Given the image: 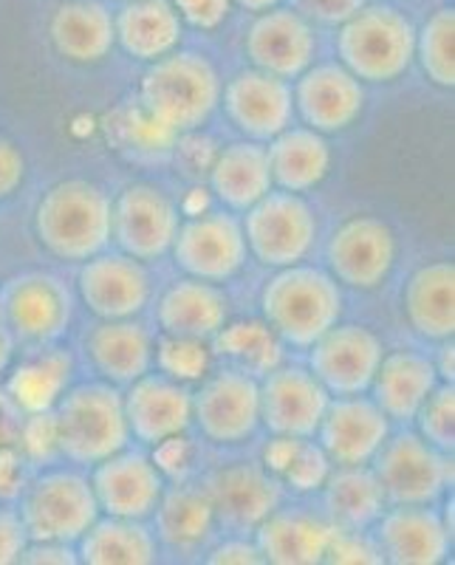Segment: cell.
<instances>
[{
    "instance_id": "cell-16",
    "label": "cell",
    "mask_w": 455,
    "mask_h": 565,
    "mask_svg": "<svg viewBox=\"0 0 455 565\" xmlns=\"http://www.w3.org/2000/svg\"><path fill=\"white\" fill-rule=\"evenodd\" d=\"M77 291L97 320H134L150 300V275L125 252H99L80 266Z\"/></svg>"
},
{
    "instance_id": "cell-13",
    "label": "cell",
    "mask_w": 455,
    "mask_h": 565,
    "mask_svg": "<svg viewBox=\"0 0 455 565\" xmlns=\"http://www.w3.org/2000/svg\"><path fill=\"white\" fill-rule=\"evenodd\" d=\"M396 264V235L382 218L357 215L328 241L331 277L348 289L371 291L391 277Z\"/></svg>"
},
{
    "instance_id": "cell-7",
    "label": "cell",
    "mask_w": 455,
    "mask_h": 565,
    "mask_svg": "<svg viewBox=\"0 0 455 565\" xmlns=\"http://www.w3.org/2000/svg\"><path fill=\"white\" fill-rule=\"evenodd\" d=\"M74 295L54 271H20L0 282V322L12 342L52 345L68 331Z\"/></svg>"
},
{
    "instance_id": "cell-53",
    "label": "cell",
    "mask_w": 455,
    "mask_h": 565,
    "mask_svg": "<svg viewBox=\"0 0 455 565\" xmlns=\"http://www.w3.org/2000/svg\"><path fill=\"white\" fill-rule=\"evenodd\" d=\"M453 360H455L453 342L444 340L442 360L436 362V373H438V380H442V382H453V380H455V365H453Z\"/></svg>"
},
{
    "instance_id": "cell-52",
    "label": "cell",
    "mask_w": 455,
    "mask_h": 565,
    "mask_svg": "<svg viewBox=\"0 0 455 565\" xmlns=\"http://www.w3.org/2000/svg\"><path fill=\"white\" fill-rule=\"evenodd\" d=\"M20 411L12 405V398L0 393V450L20 438Z\"/></svg>"
},
{
    "instance_id": "cell-39",
    "label": "cell",
    "mask_w": 455,
    "mask_h": 565,
    "mask_svg": "<svg viewBox=\"0 0 455 565\" xmlns=\"http://www.w3.org/2000/svg\"><path fill=\"white\" fill-rule=\"evenodd\" d=\"M427 79L438 88H453L455 85V12L453 9H438L433 18L416 32V54Z\"/></svg>"
},
{
    "instance_id": "cell-46",
    "label": "cell",
    "mask_w": 455,
    "mask_h": 565,
    "mask_svg": "<svg viewBox=\"0 0 455 565\" xmlns=\"http://www.w3.org/2000/svg\"><path fill=\"white\" fill-rule=\"evenodd\" d=\"M362 7H366V0H297V12L303 18L326 23V26H340Z\"/></svg>"
},
{
    "instance_id": "cell-35",
    "label": "cell",
    "mask_w": 455,
    "mask_h": 565,
    "mask_svg": "<svg viewBox=\"0 0 455 565\" xmlns=\"http://www.w3.org/2000/svg\"><path fill=\"white\" fill-rule=\"evenodd\" d=\"M77 559L85 565H150L159 559V543L145 521L105 514L77 540Z\"/></svg>"
},
{
    "instance_id": "cell-30",
    "label": "cell",
    "mask_w": 455,
    "mask_h": 565,
    "mask_svg": "<svg viewBox=\"0 0 455 565\" xmlns=\"http://www.w3.org/2000/svg\"><path fill=\"white\" fill-rule=\"evenodd\" d=\"M52 43L68 63H103L116 43L114 14L99 0H68L52 18Z\"/></svg>"
},
{
    "instance_id": "cell-47",
    "label": "cell",
    "mask_w": 455,
    "mask_h": 565,
    "mask_svg": "<svg viewBox=\"0 0 455 565\" xmlns=\"http://www.w3.org/2000/svg\"><path fill=\"white\" fill-rule=\"evenodd\" d=\"M29 534L23 529L18 509L0 507V565L20 563V554L27 548Z\"/></svg>"
},
{
    "instance_id": "cell-11",
    "label": "cell",
    "mask_w": 455,
    "mask_h": 565,
    "mask_svg": "<svg viewBox=\"0 0 455 565\" xmlns=\"http://www.w3.org/2000/svg\"><path fill=\"white\" fill-rule=\"evenodd\" d=\"M385 356V345L371 328L337 322L311 342L308 371L315 373L331 396H359L371 391L373 373Z\"/></svg>"
},
{
    "instance_id": "cell-20",
    "label": "cell",
    "mask_w": 455,
    "mask_h": 565,
    "mask_svg": "<svg viewBox=\"0 0 455 565\" xmlns=\"http://www.w3.org/2000/svg\"><path fill=\"white\" fill-rule=\"evenodd\" d=\"M315 29L297 9H266L246 34V57L252 68L272 77L297 79L315 63Z\"/></svg>"
},
{
    "instance_id": "cell-51",
    "label": "cell",
    "mask_w": 455,
    "mask_h": 565,
    "mask_svg": "<svg viewBox=\"0 0 455 565\" xmlns=\"http://www.w3.org/2000/svg\"><path fill=\"white\" fill-rule=\"evenodd\" d=\"M20 563H57V565H71L80 563L77 552L68 546V543H49V540H29L23 554H20Z\"/></svg>"
},
{
    "instance_id": "cell-42",
    "label": "cell",
    "mask_w": 455,
    "mask_h": 565,
    "mask_svg": "<svg viewBox=\"0 0 455 565\" xmlns=\"http://www.w3.org/2000/svg\"><path fill=\"white\" fill-rule=\"evenodd\" d=\"M156 362L161 373L176 382H193L204 380L207 367H210V348L204 340H184V337H161L156 348Z\"/></svg>"
},
{
    "instance_id": "cell-12",
    "label": "cell",
    "mask_w": 455,
    "mask_h": 565,
    "mask_svg": "<svg viewBox=\"0 0 455 565\" xmlns=\"http://www.w3.org/2000/svg\"><path fill=\"white\" fill-rule=\"evenodd\" d=\"M170 252L181 271L207 282H224L235 277L250 255L244 226L224 210L179 224Z\"/></svg>"
},
{
    "instance_id": "cell-34",
    "label": "cell",
    "mask_w": 455,
    "mask_h": 565,
    "mask_svg": "<svg viewBox=\"0 0 455 565\" xmlns=\"http://www.w3.org/2000/svg\"><path fill=\"white\" fill-rule=\"evenodd\" d=\"M269 173L286 193L315 190L331 170V148L326 136L311 128H286L269 139L266 148Z\"/></svg>"
},
{
    "instance_id": "cell-41",
    "label": "cell",
    "mask_w": 455,
    "mask_h": 565,
    "mask_svg": "<svg viewBox=\"0 0 455 565\" xmlns=\"http://www.w3.org/2000/svg\"><path fill=\"white\" fill-rule=\"evenodd\" d=\"M419 436L436 450L453 456L455 447V387L453 382H438L436 391L424 398V405L413 416Z\"/></svg>"
},
{
    "instance_id": "cell-29",
    "label": "cell",
    "mask_w": 455,
    "mask_h": 565,
    "mask_svg": "<svg viewBox=\"0 0 455 565\" xmlns=\"http://www.w3.org/2000/svg\"><path fill=\"white\" fill-rule=\"evenodd\" d=\"M404 315L424 340L444 342L455 334V266L436 260L416 269L404 286Z\"/></svg>"
},
{
    "instance_id": "cell-9",
    "label": "cell",
    "mask_w": 455,
    "mask_h": 565,
    "mask_svg": "<svg viewBox=\"0 0 455 565\" xmlns=\"http://www.w3.org/2000/svg\"><path fill=\"white\" fill-rule=\"evenodd\" d=\"M246 249L263 266L283 269L300 264L311 252L317 238L315 210L300 199V193H269L246 210L244 218Z\"/></svg>"
},
{
    "instance_id": "cell-24",
    "label": "cell",
    "mask_w": 455,
    "mask_h": 565,
    "mask_svg": "<svg viewBox=\"0 0 455 565\" xmlns=\"http://www.w3.org/2000/svg\"><path fill=\"white\" fill-rule=\"evenodd\" d=\"M382 563L393 565H438L449 557L453 534L444 526L442 514L430 507H393L373 523Z\"/></svg>"
},
{
    "instance_id": "cell-10",
    "label": "cell",
    "mask_w": 455,
    "mask_h": 565,
    "mask_svg": "<svg viewBox=\"0 0 455 565\" xmlns=\"http://www.w3.org/2000/svg\"><path fill=\"white\" fill-rule=\"evenodd\" d=\"M179 206L156 184H130L110 204V241L136 260L167 255L179 232Z\"/></svg>"
},
{
    "instance_id": "cell-4",
    "label": "cell",
    "mask_w": 455,
    "mask_h": 565,
    "mask_svg": "<svg viewBox=\"0 0 455 565\" xmlns=\"http://www.w3.org/2000/svg\"><path fill=\"white\" fill-rule=\"evenodd\" d=\"M52 422L57 452L80 467H94L130 441L123 393L110 382H85L60 393Z\"/></svg>"
},
{
    "instance_id": "cell-49",
    "label": "cell",
    "mask_w": 455,
    "mask_h": 565,
    "mask_svg": "<svg viewBox=\"0 0 455 565\" xmlns=\"http://www.w3.org/2000/svg\"><path fill=\"white\" fill-rule=\"evenodd\" d=\"M207 563L210 565H230V563L232 565H257V563H263V557H261V552H257L255 540L250 543V540H244V537H230L207 554Z\"/></svg>"
},
{
    "instance_id": "cell-55",
    "label": "cell",
    "mask_w": 455,
    "mask_h": 565,
    "mask_svg": "<svg viewBox=\"0 0 455 565\" xmlns=\"http://www.w3.org/2000/svg\"><path fill=\"white\" fill-rule=\"evenodd\" d=\"M9 351H12V337H9L7 326H3V322H0V367L7 365Z\"/></svg>"
},
{
    "instance_id": "cell-26",
    "label": "cell",
    "mask_w": 455,
    "mask_h": 565,
    "mask_svg": "<svg viewBox=\"0 0 455 565\" xmlns=\"http://www.w3.org/2000/svg\"><path fill=\"white\" fill-rule=\"evenodd\" d=\"M230 322V297L215 282L187 277L159 300V326L167 337L210 342Z\"/></svg>"
},
{
    "instance_id": "cell-38",
    "label": "cell",
    "mask_w": 455,
    "mask_h": 565,
    "mask_svg": "<svg viewBox=\"0 0 455 565\" xmlns=\"http://www.w3.org/2000/svg\"><path fill=\"white\" fill-rule=\"evenodd\" d=\"M215 351L226 360L235 362L237 371H246L252 376H263L272 367L281 365V337L272 331L266 322H226L219 334L212 337Z\"/></svg>"
},
{
    "instance_id": "cell-27",
    "label": "cell",
    "mask_w": 455,
    "mask_h": 565,
    "mask_svg": "<svg viewBox=\"0 0 455 565\" xmlns=\"http://www.w3.org/2000/svg\"><path fill=\"white\" fill-rule=\"evenodd\" d=\"M436 362L416 351H393L382 356L371 391L379 411L393 422H413L424 398L436 391Z\"/></svg>"
},
{
    "instance_id": "cell-31",
    "label": "cell",
    "mask_w": 455,
    "mask_h": 565,
    "mask_svg": "<svg viewBox=\"0 0 455 565\" xmlns=\"http://www.w3.org/2000/svg\"><path fill=\"white\" fill-rule=\"evenodd\" d=\"M85 348L94 367L110 385H130L154 365V340L148 328L134 320H99Z\"/></svg>"
},
{
    "instance_id": "cell-21",
    "label": "cell",
    "mask_w": 455,
    "mask_h": 565,
    "mask_svg": "<svg viewBox=\"0 0 455 565\" xmlns=\"http://www.w3.org/2000/svg\"><path fill=\"white\" fill-rule=\"evenodd\" d=\"M123 407L130 436L150 447L184 436L193 424V393L187 391L184 382L170 380L165 373H145L130 382L128 393H123Z\"/></svg>"
},
{
    "instance_id": "cell-23",
    "label": "cell",
    "mask_w": 455,
    "mask_h": 565,
    "mask_svg": "<svg viewBox=\"0 0 455 565\" xmlns=\"http://www.w3.org/2000/svg\"><path fill=\"white\" fill-rule=\"evenodd\" d=\"M224 108L241 134L252 141H269L292 125L295 97L286 79L246 68L226 83Z\"/></svg>"
},
{
    "instance_id": "cell-18",
    "label": "cell",
    "mask_w": 455,
    "mask_h": 565,
    "mask_svg": "<svg viewBox=\"0 0 455 565\" xmlns=\"http://www.w3.org/2000/svg\"><path fill=\"white\" fill-rule=\"evenodd\" d=\"M317 436L328 461L337 467H359V463H371L379 447L388 441L391 418L379 411L373 398H366L362 393L337 396L328 402Z\"/></svg>"
},
{
    "instance_id": "cell-45",
    "label": "cell",
    "mask_w": 455,
    "mask_h": 565,
    "mask_svg": "<svg viewBox=\"0 0 455 565\" xmlns=\"http://www.w3.org/2000/svg\"><path fill=\"white\" fill-rule=\"evenodd\" d=\"M230 7L232 0H173V9L179 12L181 23H190L201 32L219 29L230 18Z\"/></svg>"
},
{
    "instance_id": "cell-33",
    "label": "cell",
    "mask_w": 455,
    "mask_h": 565,
    "mask_svg": "<svg viewBox=\"0 0 455 565\" xmlns=\"http://www.w3.org/2000/svg\"><path fill=\"white\" fill-rule=\"evenodd\" d=\"M114 29L116 43L141 63L176 52L184 34V23L170 0H128L114 18Z\"/></svg>"
},
{
    "instance_id": "cell-2",
    "label": "cell",
    "mask_w": 455,
    "mask_h": 565,
    "mask_svg": "<svg viewBox=\"0 0 455 565\" xmlns=\"http://www.w3.org/2000/svg\"><path fill=\"white\" fill-rule=\"evenodd\" d=\"M34 235L49 255L83 264L110 244V199L85 179L54 184L34 210Z\"/></svg>"
},
{
    "instance_id": "cell-37",
    "label": "cell",
    "mask_w": 455,
    "mask_h": 565,
    "mask_svg": "<svg viewBox=\"0 0 455 565\" xmlns=\"http://www.w3.org/2000/svg\"><path fill=\"white\" fill-rule=\"evenodd\" d=\"M263 467L281 481V487H289L292 492L300 494L322 489L331 472V461L320 444L295 436H275V441H269L263 452Z\"/></svg>"
},
{
    "instance_id": "cell-15",
    "label": "cell",
    "mask_w": 455,
    "mask_h": 565,
    "mask_svg": "<svg viewBox=\"0 0 455 565\" xmlns=\"http://www.w3.org/2000/svg\"><path fill=\"white\" fill-rule=\"evenodd\" d=\"M261 424L275 436L311 438L320 427L331 393L322 387L315 373L297 365H277L263 373Z\"/></svg>"
},
{
    "instance_id": "cell-1",
    "label": "cell",
    "mask_w": 455,
    "mask_h": 565,
    "mask_svg": "<svg viewBox=\"0 0 455 565\" xmlns=\"http://www.w3.org/2000/svg\"><path fill=\"white\" fill-rule=\"evenodd\" d=\"M221 103V77L199 52H170L154 60L139 85V105L170 134H190L210 122Z\"/></svg>"
},
{
    "instance_id": "cell-17",
    "label": "cell",
    "mask_w": 455,
    "mask_h": 565,
    "mask_svg": "<svg viewBox=\"0 0 455 565\" xmlns=\"http://www.w3.org/2000/svg\"><path fill=\"white\" fill-rule=\"evenodd\" d=\"M165 487V476L154 458L128 447L94 463V476H91L99 512L128 521L150 518Z\"/></svg>"
},
{
    "instance_id": "cell-44",
    "label": "cell",
    "mask_w": 455,
    "mask_h": 565,
    "mask_svg": "<svg viewBox=\"0 0 455 565\" xmlns=\"http://www.w3.org/2000/svg\"><path fill=\"white\" fill-rule=\"evenodd\" d=\"M326 563H382L377 543L362 537V532H348V529H337L328 546Z\"/></svg>"
},
{
    "instance_id": "cell-3",
    "label": "cell",
    "mask_w": 455,
    "mask_h": 565,
    "mask_svg": "<svg viewBox=\"0 0 455 565\" xmlns=\"http://www.w3.org/2000/svg\"><path fill=\"white\" fill-rule=\"evenodd\" d=\"M263 322L295 348H311L342 317L340 282L315 266H283L261 291Z\"/></svg>"
},
{
    "instance_id": "cell-28",
    "label": "cell",
    "mask_w": 455,
    "mask_h": 565,
    "mask_svg": "<svg viewBox=\"0 0 455 565\" xmlns=\"http://www.w3.org/2000/svg\"><path fill=\"white\" fill-rule=\"evenodd\" d=\"M156 514V543L173 554H195L215 529L210 494L204 487L176 483L161 492Z\"/></svg>"
},
{
    "instance_id": "cell-32",
    "label": "cell",
    "mask_w": 455,
    "mask_h": 565,
    "mask_svg": "<svg viewBox=\"0 0 455 565\" xmlns=\"http://www.w3.org/2000/svg\"><path fill=\"white\" fill-rule=\"evenodd\" d=\"M210 186L226 210H250L275 186L266 148L252 139L226 145L210 164Z\"/></svg>"
},
{
    "instance_id": "cell-22",
    "label": "cell",
    "mask_w": 455,
    "mask_h": 565,
    "mask_svg": "<svg viewBox=\"0 0 455 565\" xmlns=\"http://www.w3.org/2000/svg\"><path fill=\"white\" fill-rule=\"evenodd\" d=\"M295 110L317 134H340L351 128L366 108V88L340 63L308 65L297 77Z\"/></svg>"
},
{
    "instance_id": "cell-6",
    "label": "cell",
    "mask_w": 455,
    "mask_h": 565,
    "mask_svg": "<svg viewBox=\"0 0 455 565\" xmlns=\"http://www.w3.org/2000/svg\"><path fill=\"white\" fill-rule=\"evenodd\" d=\"M20 521L29 540L74 546L99 518L91 481L74 469H49L20 494Z\"/></svg>"
},
{
    "instance_id": "cell-8",
    "label": "cell",
    "mask_w": 455,
    "mask_h": 565,
    "mask_svg": "<svg viewBox=\"0 0 455 565\" xmlns=\"http://www.w3.org/2000/svg\"><path fill=\"white\" fill-rule=\"evenodd\" d=\"M373 476L393 507H433L453 487V458L419 433H399L373 456Z\"/></svg>"
},
{
    "instance_id": "cell-50",
    "label": "cell",
    "mask_w": 455,
    "mask_h": 565,
    "mask_svg": "<svg viewBox=\"0 0 455 565\" xmlns=\"http://www.w3.org/2000/svg\"><path fill=\"white\" fill-rule=\"evenodd\" d=\"M154 461L165 478H181L187 463H190V447H187V441L181 436L167 438V441L156 444Z\"/></svg>"
},
{
    "instance_id": "cell-19",
    "label": "cell",
    "mask_w": 455,
    "mask_h": 565,
    "mask_svg": "<svg viewBox=\"0 0 455 565\" xmlns=\"http://www.w3.org/2000/svg\"><path fill=\"white\" fill-rule=\"evenodd\" d=\"M215 523L230 532H255L257 523L281 507V481L263 463H232L204 481Z\"/></svg>"
},
{
    "instance_id": "cell-5",
    "label": "cell",
    "mask_w": 455,
    "mask_h": 565,
    "mask_svg": "<svg viewBox=\"0 0 455 565\" xmlns=\"http://www.w3.org/2000/svg\"><path fill=\"white\" fill-rule=\"evenodd\" d=\"M337 54L359 83H393L411 68L416 29L399 9L362 7L340 23Z\"/></svg>"
},
{
    "instance_id": "cell-25",
    "label": "cell",
    "mask_w": 455,
    "mask_h": 565,
    "mask_svg": "<svg viewBox=\"0 0 455 565\" xmlns=\"http://www.w3.org/2000/svg\"><path fill=\"white\" fill-rule=\"evenodd\" d=\"M334 532L337 526L328 518L297 507H277L255 526V546L263 563L317 565L326 563Z\"/></svg>"
},
{
    "instance_id": "cell-43",
    "label": "cell",
    "mask_w": 455,
    "mask_h": 565,
    "mask_svg": "<svg viewBox=\"0 0 455 565\" xmlns=\"http://www.w3.org/2000/svg\"><path fill=\"white\" fill-rule=\"evenodd\" d=\"M116 119H119L116 128L123 130L125 145H134L139 153H145V150H161L165 145H173L176 139V134H170L167 128L156 125L154 119L145 114L141 105H136L134 110H123Z\"/></svg>"
},
{
    "instance_id": "cell-54",
    "label": "cell",
    "mask_w": 455,
    "mask_h": 565,
    "mask_svg": "<svg viewBox=\"0 0 455 565\" xmlns=\"http://www.w3.org/2000/svg\"><path fill=\"white\" fill-rule=\"evenodd\" d=\"M232 3H237V7L250 9V12H266V9L277 7L281 0H232Z\"/></svg>"
},
{
    "instance_id": "cell-36",
    "label": "cell",
    "mask_w": 455,
    "mask_h": 565,
    "mask_svg": "<svg viewBox=\"0 0 455 565\" xmlns=\"http://www.w3.org/2000/svg\"><path fill=\"white\" fill-rule=\"evenodd\" d=\"M322 489H326L328 521L337 529L366 532L379 521V514L385 512V494L373 469H368L366 463L337 467V472L331 469Z\"/></svg>"
},
{
    "instance_id": "cell-40",
    "label": "cell",
    "mask_w": 455,
    "mask_h": 565,
    "mask_svg": "<svg viewBox=\"0 0 455 565\" xmlns=\"http://www.w3.org/2000/svg\"><path fill=\"white\" fill-rule=\"evenodd\" d=\"M71 360L68 353L49 351L40 360L29 362L27 367H20L18 376L9 385V393L18 398V407L27 411H45V407L57 402L63 382L68 380Z\"/></svg>"
},
{
    "instance_id": "cell-48",
    "label": "cell",
    "mask_w": 455,
    "mask_h": 565,
    "mask_svg": "<svg viewBox=\"0 0 455 565\" xmlns=\"http://www.w3.org/2000/svg\"><path fill=\"white\" fill-rule=\"evenodd\" d=\"M27 179V159L14 141L0 136V201L18 193V186Z\"/></svg>"
},
{
    "instance_id": "cell-14",
    "label": "cell",
    "mask_w": 455,
    "mask_h": 565,
    "mask_svg": "<svg viewBox=\"0 0 455 565\" xmlns=\"http://www.w3.org/2000/svg\"><path fill=\"white\" fill-rule=\"evenodd\" d=\"M193 422L212 444H241L261 424L257 376L224 367L193 393Z\"/></svg>"
}]
</instances>
